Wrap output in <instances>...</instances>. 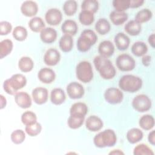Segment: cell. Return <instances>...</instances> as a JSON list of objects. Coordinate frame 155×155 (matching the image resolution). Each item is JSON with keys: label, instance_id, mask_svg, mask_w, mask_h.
Instances as JSON below:
<instances>
[{"label": "cell", "instance_id": "816d5d0a", "mask_svg": "<svg viewBox=\"0 0 155 155\" xmlns=\"http://www.w3.org/2000/svg\"><path fill=\"white\" fill-rule=\"evenodd\" d=\"M109 154L110 155H111V154H114V155H121V154H124V153L120 150H119V149H116V150H113V151H111L110 153H109Z\"/></svg>", "mask_w": 155, "mask_h": 155}, {"label": "cell", "instance_id": "7dc6e473", "mask_svg": "<svg viewBox=\"0 0 155 155\" xmlns=\"http://www.w3.org/2000/svg\"><path fill=\"white\" fill-rule=\"evenodd\" d=\"M151 61V57L150 55L145 54L142 58V63L145 67H148Z\"/></svg>", "mask_w": 155, "mask_h": 155}, {"label": "cell", "instance_id": "d590c367", "mask_svg": "<svg viewBox=\"0 0 155 155\" xmlns=\"http://www.w3.org/2000/svg\"><path fill=\"white\" fill-rule=\"evenodd\" d=\"M79 21L84 25H90L94 21V14L87 10H81L79 14Z\"/></svg>", "mask_w": 155, "mask_h": 155}, {"label": "cell", "instance_id": "8992f818", "mask_svg": "<svg viewBox=\"0 0 155 155\" xmlns=\"http://www.w3.org/2000/svg\"><path fill=\"white\" fill-rule=\"evenodd\" d=\"M76 75L79 81L88 83L93 78V70L91 63L87 61L79 62L76 67Z\"/></svg>", "mask_w": 155, "mask_h": 155}, {"label": "cell", "instance_id": "3957f363", "mask_svg": "<svg viewBox=\"0 0 155 155\" xmlns=\"http://www.w3.org/2000/svg\"><path fill=\"white\" fill-rule=\"evenodd\" d=\"M143 82L140 78L133 74L122 76L119 81V87L122 90L128 93H135L142 87Z\"/></svg>", "mask_w": 155, "mask_h": 155}, {"label": "cell", "instance_id": "f546056e", "mask_svg": "<svg viewBox=\"0 0 155 155\" xmlns=\"http://www.w3.org/2000/svg\"><path fill=\"white\" fill-rule=\"evenodd\" d=\"M139 127L146 131L152 130L154 127V119L152 115L144 114L139 120Z\"/></svg>", "mask_w": 155, "mask_h": 155}, {"label": "cell", "instance_id": "d6986e66", "mask_svg": "<svg viewBox=\"0 0 155 155\" xmlns=\"http://www.w3.org/2000/svg\"><path fill=\"white\" fill-rule=\"evenodd\" d=\"M58 36L56 30L52 27H45L40 32V39L45 44L54 42Z\"/></svg>", "mask_w": 155, "mask_h": 155}, {"label": "cell", "instance_id": "bcb514c9", "mask_svg": "<svg viewBox=\"0 0 155 155\" xmlns=\"http://www.w3.org/2000/svg\"><path fill=\"white\" fill-rule=\"evenodd\" d=\"M143 0H130V8H136L143 5Z\"/></svg>", "mask_w": 155, "mask_h": 155}, {"label": "cell", "instance_id": "ee69618b", "mask_svg": "<svg viewBox=\"0 0 155 155\" xmlns=\"http://www.w3.org/2000/svg\"><path fill=\"white\" fill-rule=\"evenodd\" d=\"M113 6L117 12H125L130 8V0H113Z\"/></svg>", "mask_w": 155, "mask_h": 155}, {"label": "cell", "instance_id": "4fadbf2b", "mask_svg": "<svg viewBox=\"0 0 155 155\" xmlns=\"http://www.w3.org/2000/svg\"><path fill=\"white\" fill-rule=\"evenodd\" d=\"M21 12L26 17H35L38 12V5L33 1H25L21 5Z\"/></svg>", "mask_w": 155, "mask_h": 155}, {"label": "cell", "instance_id": "30bf717a", "mask_svg": "<svg viewBox=\"0 0 155 155\" xmlns=\"http://www.w3.org/2000/svg\"><path fill=\"white\" fill-rule=\"evenodd\" d=\"M68 96L71 99H78L83 97L85 90L82 85L78 82H71L66 88Z\"/></svg>", "mask_w": 155, "mask_h": 155}, {"label": "cell", "instance_id": "e575fe53", "mask_svg": "<svg viewBox=\"0 0 155 155\" xmlns=\"http://www.w3.org/2000/svg\"><path fill=\"white\" fill-rule=\"evenodd\" d=\"M78 5L76 1L74 0H68L66 1L62 6V8L64 13L67 16H73L74 15L78 10Z\"/></svg>", "mask_w": 155, "mask_h": 155}, {"label": "cell", "instance_id": "e0dca14e", "mask_svg": "<svg viewBox=\"0 0 155 155\" xmlns=\"http://www.w3.org/2000/svg\"><path fill=\"white\" fill-rule=\"evenodd\" d=\"M38 78L39 80L46 84H51L56 78V74L53 70L50 68L44 67L40 69L38 73Z\"/></svg>", "mask_w": 155, "mask_h": 155}, {"label": "cell", "instance_id": "484cf974", "mask_svg": "<svg viewBox=\"0 0 155 155\" xmlns=\"http://www.w3.org/2000/svg\"><path fill=\"white\" fill-rule=\"evenodd\" d=\"M110 19L115 25H120L125 23L128 19V15L125 12H117L112 11L110 14Z\"/></svg>", "mask_w": 155, "mask_h": 155}, {"label": "cell", "instance_id": "d4e9b609", "mask_svg": "<svg viewBox=\"0 0 155 155\" xmlns=\"http://www.w3.org/2000/svg\"><path fill=\"white\" fill-rule=\"evenodd\" d=\"M59 48L64 53L70 52L73 47V39L68 35H62L59 41Z\"/></svg>", "mask_w": 155, "mask_h": 155}, {"label": "cell", "instance_id": "d6a6232c", "mask_svg": "<svg viewBox=\"0 0 155 155\" xmlns=\"http://www.w3.org/2000/svg\"><path fill=\"white\" fill-rule=\"evenodd\" d=\"M13 48V43L12 40L5 39L0 42V58L3 59L10 54Z\"/></svg>", "mask_w": 155, "mask_h": 155}, {"label": "cell", "instance_id": "7c38bea8", "mask_svg": "<svg viewBox=\"0 0 155 155\" xmlns=\"http://www.w3.org/2000/svg\"><path fill=\"white\" fill-rule=\"evenodd\" d=\"M31 96L34 102L38 105L45 104L48 98V90L42 87H36L32 90Z\"/></svg>", "mask_w": 155, "mask_h": 155}, {"label": "cell", "instance_id": "5bb4252c", "mask_svg": "<svg viewBox=\"0 0 155 155\" xmlns=\"http://www.w3.org/2000/svg\"><path fill=\"white\" fill-rule=\"evenodd\" d=\"M61 60V54L58 50L50 48H48L44 55V62L48 66L56 65Z\"/></svg>", "mask_w": 155, "mask_h": 155}, {"label": "cell", "instance_id": "9a60e30c", "mask_svg": "<svg viewBox=\"0 0 155 155\" xmlns=\"http://www.w3.org/2000/svg\"><path fill=\"white\" fill-rule=\"evenodd\" d=\"M15 101L18 107L27 109L31 107L32 101L28 93L25 91H18L15 95Z\"/></svg>", "mask_w": 155, "mask_h": 155}, {"label": "cell", "instance_id": "7bdbcfd3", "mask_svg": "<svg viewBox=\"0 0 155 155\" xmlns=\"http://www.w3.org/2000/svg\"><path fill=\"white\" fill-rule=\"evenodd\" d=\"M42 131V125L39 122H36L34 124L27 125L25 128V133L31 137L38 136Z\"/></svg>", "mask_w": 155, "mask_h": 155}, {"label": "cell", "instance_id": "9c48e42d", "mask_svg": "<svg viewBox=\"0 0 155 155\" xmlns=\"http://www.w3.org/2000/svg\"><path fill=\"white\" fill-rule=\"evenodd\" d=\"M104 96L107 102L113 105L120 104L124 99L122 91L119 88L116 87L108 88L105 90Z\"/></svg>", "mask_w": 155, "mask_h": 155}, {"label": "cell", "instance_id": "83f0119b", "mask_svg": "<svg viewBox=\"0 0 155 155\" xmlns=\"http://www.w3.org/2000/svg\"><path fill=\"white\" fill-rule=\"evenodd\" d=\"M34 67V62L28 56H22L18 61V68L24 73L31 71Z\"/></svg>", "mask_w": 155, "mask_h": 155}, {"label": "cell", "instance_id": "b9f144b4", "mask_svg": "<svg viewBox=\"0 0 155 155\" xmlns=\"http://www.w3.org/2000/svg\"><path fill=\"white\" fill-rule=\"evenodd\" d=\"M154 153L147 145L140 143L134 148V155H153Z\"/></svg>", "mask_w": 155, "mask_h": 155}, {"label": "cell", "instance_id": "7402d4cb", "mask_svg": "<svg viewBox=\"0 0 155 155\" xmlns=\"http://www.w3.org/2000/svg\"><path fill=\"white\" fill-rule=\"evenodd\" d=\"M88 113V107L84 102H76L70 109V115L79 117H85Z\"/></svg>", "mask_w": 155, "mask_h": 155}, {"label": "cell", "instance_id": "277c9868", "mask_svg": "<svg viewBox=\"0 0 155 155\" xmlns=\"http://www.w3.org/2000/svg\"><path fill=\"white\" fill-rule=\"evenodd\" d=\"M117 142V136L111 129H107L99 132L93 138V143L97 148L111 147Z\"/></svg>", "mask_w": 155, "mask_h": 155}, {"label": "cell", "instance_id": "8d00e7d4", "mask_svg": "<svg viewBox=\"0 0 155 155\" xmlns=\"http://www.w3.org/2000/svg\"><path fill=\"white\" fill-rule=\"evenodd\" d=\"M12 35L15 40L22 42L27 39L28 36V31L24 27L18 25L15 27L13 29Z\"/></svg>", "mask_w": 155, "mask_h": 155}, {"label": "cell", "instance_id": "cb8c5ba5", "mask_svg": "<svg viewBox=\"0 0 155 155\" xmlns=\"http://www.w3.org/2000/svg\"><path fill=\"white\" fill-rule=\"evenodd\" d=\"M143 137L142 131L137 128H133L129 130L126 134L128 142L131 144H134L140 141Z\"/></svg>", "mask_w": 155, "mask_h": 155}, {"label": "cell", "instance_id": "7a4b0ae2", "mask_svg": "<svg viewBox=\"0 0 155 155\" xmlns=\"http://www.w3.org/2000/svg\"><path fill=\"white\" fill-rule=\"evenodd\" d=\"M27 81L24 75L16 73L6 79L3 83V88L6 93L10 95H15L18 91L24 88Z\"/></svg>", "mask_w": 155, "mask_h": 155}, {"label": "cell", "instance_id": "2e32d148", "mask_svg": "<svg viewBox=\"0 0 155 155\" xmlns=\"http://www.w3.org/2000/svg\"><path fill=\"white\" fill-rule=\"evenodd\" d=\"M104 123L102 120L96 115H91L85 120L86 128L91 132H96L102 128Z\"/></svg>", "mask_w": 155, "mask_h": 155}, {"label": "cell", "instance_id": "ffe728a7", "mask_svg": "<svg viewBox=\"0 0 155 155\" xmlns=\"http://www.w3.org/2000/svg\"><path fill=\"white\" fill-rule=\"evenodd\" d=\"M114 46L111 41L105 40L101 42L98 46V52L99 54L105 58L111 56L114 52Z\"/></svg>", "mask_w": 155, "mask_h": 155}, {"label": "cell", "instance_id": "f6af8a7d", "mask_svg": "<svg viewBox=\"0 0 155 155\" xmlns=\"http://www.w3.org/2000/svg\"><path fill=\"white\" fill-rule=\"evenodd\" d=\"M12 30V25L10 22L3 21L0 22V35L1 36L7 35Z\"/></svg>", "mask_w": 155, "mask_h": 155}, {"label": "cell", "instance_id": "60d3db41", "mask_svg": "<svg viewBox=\"0 0 155 155\" xmlns=\"http://www.w3.org/2000/svg\"><path fill=\"white\" fill-rule=\"evenodd\" d=\"M10 139L12 142L15 144H21L23 143L25 139V133L22 130H15L10 135Z\"/></svg>", "mask_w": 155, "mask_h": 155}, {"label": "cell", "instance_id": "ac0fdd59", "mask_svg": "<svg viewBox=\"0 0 155 155\" xmlns=\"http://www.w3.org/2000/svg\"><path fill=\"white\" fill-rule=\"evenodd\" d=\"M114 42L117 50L124 51L127 50L130 44V38L124 33H117L114 38Z\"/></svg>", "mask_w": 155, "mask_h": 155}, {"label": "cell", "instance_id": "4dcf8cb0", "mask_svg": "<svg viewBox=\"0 0 155 155\" xmlns=\"http://www.w3.org/2000/svg\"><path fill=\"white\" fill-rule=\"evenodd\" d=\"M131 53L137 57H141L146 54L148 51L147 45L142 41L135 42L131 47Z\"/></svg>", "mask_w": 155, "mask_h": 155}, {"label": "cell", "instance_id": "44dd1931", "mask_svg": "<svg viewBox=\"0 0 155 155\" xmlns=\"http://www.w3.org/2000/svg\"><path fill=\"white\" fill-rule=\"evenodd\" d=\"M66 99V95L64 91L61 88H54L50 93V101L56 105L62 104Z\"/></svg>", "mask_w": 155, "mask_h": 155}, {"label": "cell", "instance_id": "f35d334b", "mask_svg": "<svg viewBox=\"0 0 155 155\" xmlns=\"http://www.w3.org/2000/svg\"><path fill=\"white\" fill-rule=\"evenodd\" d=\"M99 2L96 0H84L81 3L82 10H87L93 14L99 9Z\"/></svg>", "mask_w": 155, "mask_h": 155}, {"label": "cell", "instance_id": "f1b7e54d", "mask_svg": "<svg viewBox=\"0 0 155 155\" xmlns=\"http://www.w3.org/2000/svg\"><path fill=\"white\" fill-rule=\"evenodd\" d=\"M125 32L131 36L138 35L142 30V25L134 20L128 21L124 26Z\"/></svg>", "mask_w": 155, "mask_h": 155}, {"label": "cell", "instance_id": "4316f807", "mask_svg": "<svg viewBox=\"0 0 155 155\" xmlns=\"http://www.w3.org/2000/svg\"><path fill=\"white\" fill-rule=\"evenodd\" d=\"M28 27L32 31L39 33L45 28V24L42 18L35 16L29 21Z\"/></svg>", "mask_w": 155, "mask_h": 155}, {"label": "cell", "instance_id": "f907efd6", "mask_svg": "<svg viewBox=\"0 0 155 155\" xmlns=\"http://www.w3.org/2000/svg\"><path fill=\"white\" fill-rule=\"evenodd\" d=\"M0 101H1L0 102V105H1L0 108L2 110L3 108H4L7 105V99L2 94L0 95Z\"/></svg>", "mask_w": 155, "mask_h": 155}, {"label": "cell", "instance_id": "5b68a950", "mask_svg": "<svg viewBox=\"0 0 155 155\" xmlns=\"http://www.w3.org/2000/svg\"><path fill=\"white\" fill-rule=\"evenodd\" d=\"M97 41V36L95 32L90 29H85L82 31L77 41V48L81 52H87Z\"/></svg>", "mask_w": 155, "mask_h": 155}, {"label": "cell", "instance_id": "ba28073f", "mask_svg": "<svg viewBox=\"0 0 155 155\" xmlns=\"http://www.w3.org/2000/svg\"><path fill=\"white\" fill-rule=\"evenodd\" d=\"M117 68L122 71H130L136 66L134 59L128 54L123 53L117 56L116 60Z\"/></svg>", "mask_w": 155, "mask_h": 155}, {"label": "cell", "instance_id": "74e56055", "mask_svg": "<svg viewBox=\"0 0 155 155\" xmlns=\"http://www.w3.org/2000/svg\"><path fill=\"white\" fill-rule=\"evenodd\" d=\"M21 120L22 123L25 126L30 125L37 122V116L31 111H26L22 114Z\"/></svg>", "mask_w": 155, "mask_h": 155}, {"label": "cell", "instance_id": "8fae6325", "mask_svg": "<svg viewBox=\"0 0 155 155\" xmlns=\"http://www.w3.org/2000/svg\"><path fill=\"white\" fill-rule=\"evenodd\" d=\"M45 19L50 25H58L62 20V13L58 8H50L45 14Z\"/></svg>", "mask_w": 155, "mask_h": 155}, {"label": "cell", "instance_id": "52a82bcc", "mask_svg": "<svg viewBox=\"0 0 155 155\" xmlns=\"http://www.w3.org/2000/svg\"><path fill=\"white\" fill-rule=\"evenodd\" d=\"M132 107L137 111L144 113L150 110L152 102L150 98L146 94H140L136 96L132 100Z\"/></svg>", "mask_w": 155, "mask_h": 155}, {"label": "cell", "instance_id": "ab89813d", "mask_svg": "<svg viewBox=\"0 0 155 155\" xmlns=\"http://www.w3.org/2000/svg\"><path fill=\"white\" fill-rule=\"evenodd\" d=\"M85 117H79L70 115L67 120V125L68 127L73 130L80 128L84 124Z\"/></svg>", "mask_w": 155, "mask_h": 155}, {"label": "cell", "instance_id": "603a6c76", "mask_svg": "<svg viewBox=\"0 0 155 155\" xmlns=\"http://www.w3.org/2000/svg\"><path fill=\"white\" fill-rule=\"evenodd\" d=\"M61 30L64 35H68L72 36L77 33L78 25L74 20L67 19L62 24Z\"/></svg>", "mask_w": 155, "mask_h": 155}, {"label": "cell", "instance_id": "6da1fadb", "mask_svg": "<svg viewBox=\"0 0 155 155\" xmlns=\"http://www.w3.org/2000/svg\"><path fill=\"white\" fill-rule=\"evenodd\" d=\"M93 63L96 70L102 79L110 80L116 76V68L108 58L99 55L94 58Z\"/></svg>", "mask_w": 155, "mask_h": 155}, {"label": "cell", "instance_id": "681fc988", "mask_svg": "<svg viewBox=\"0 0 155 155\" xmlns=\"http://www.w3.org/2000/svg\"><path fill=\"white\" fill-rule=\"evenodd\" d=\"M148 42L149 44L151 46L152 48H154L155 47V35H154V33H152L148 36Z\"/></svg>", "mask_w": 155, "mask_h": 155}, {"label": "cell", "instance_id": "836d02e7", "mask_svg": "<svg viewBox=\"0 0 155 155\" xmlns=\"http://www.w3.org/2000/svg\"><path fill=\"white\" fill-rule=\"evenodd\" d=\"M153 16L152 12L148 8H143L139 10L135 15L134 21L139 24H142L150 21Z\"/></svg>", "mask_w": 155, "mask_h": 155}, {"label": "cell", "instance_id": "1f68e13d", "mask_svg": "<svg viewBox=\"0 0 155 155\" xmlns=\"http://www.w3.org/2000/svg\"><path fill=\"white\" fill-rule=\"evenodd\" d=\"M95 30L101 35L107 34L111 30V25L105 18H100L95 24Z\"/></svg>", "mask_w": 155, "mask_h": 155}, {"label": "cell", "instance_id": "c3c4849f", "mask_svg": "<svg viewBox=\"0 0 155 155\" xmlns=\"http://www.w3.org/2000/svg\"><path fill=\"white\" fill-rule=\"evenodd\" d=\"M148 140L151 145L153 146L155 145V131L154 130L149 133L148 135Z\"/></svg>", "mask_w": 155, "mask_h": 155}]
</instances>
